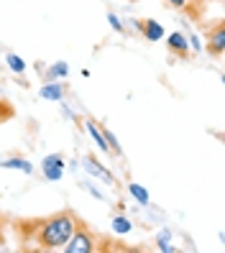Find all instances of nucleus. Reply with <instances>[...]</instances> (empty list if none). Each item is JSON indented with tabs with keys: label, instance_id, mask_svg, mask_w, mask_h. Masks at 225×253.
<instances>
[{
	"label": "nucleus",
	"instance_id": "1",
	"mask_svg": "<svg viewBox=\"0 0 225 253\" xmlns=\"http://www.w3.org/2000/svg\"><path fill=\"white\" fill-rule=\"evenodd\" d=\"M16 233L18 251H62L69 235L74 233L77 225V215L72 210H56L46 217H16L8 222Z\"/></svg>",
	"mask_w": 225,
	"mask_h": 253
},
{
	"label": "nucleus",
	"instance_id": "2",
	"mask_svg": "<svg viewBox=\"0 0 225 253\" xmlns=\"http://www.w3.org/2000/svg\"><path fill=\"white\" fill-rule=\"evenodd\" d=\"M62 251L64 253H100L102 251V235H97L82 217H77L74 233L69 235V241L64 243Z\"/></svg>",
	"mask_w": 225,
	"mask_h": 253
},
{
	"label": "nucleus",
	"instance_id": "3",
	"mask_svg": "<svg viewBox=\"0 0 225 253\" xmlns=\"http://www.w3.org/2000/svg\"><path fill=\"white\" fill-rule=\"evenodd\" d=\"M205 39H207L205 51L213 59H220L225 54V18H218L215 23H210L205 31Z\"/></svg>",
	"mask_w": 225,
	"mask_h": 253
},
{
	"label": "nucleus",
	"instance_id": "4",
	"mask_svg": "<svg viewBox=\"0 0 225 253\" xmlns=\"http://www.w3.org/2000/svg\"><path fill=\"white\" fill-rule=\"evenodd\" d=\"M41 171H44V179L59 182L64 176V154H49V156H44Z\"/></svg>",
	"mask_w": 225,
	"mask_h": 253
},
{
	"label": "nucleus",
	"instance_id": "5",
	"mask_svg": "<svg viewBox=\"0 0 225 253\" xmlns=\"http://www.w3.org/2000/svg\"><path fill=\"white\" fill-rule=\"evenodd\" d=\"M82 167H85V171H87V174H92V176H100V179H105V184H115L113 171H110V169H105L102 164L92 156V154H87V156L82 159Z\"/></svg>",
	"mask_w": 225,
	"mask_h": 253
},
{
	"label": "nucleus",
	"instance_id": "6",
	"mask_svg": "<svg viewBox=\"0 0 225 253\" xmlns=\"http://www.w3.org/2000/svg\"><path fill=\"white\" fill-rule=\"evenodd\" d=\"M167 49H169V54H174V56H179V59H187V56H189L187 36H184V34H179V31L169 34V36H167Z\"/></svg>",
	"mask_w": 225,
	"mask_h": 253
},
{
	"label": "nucleus",
	"instance_id": "7",
	"mask_svg": "<svg viewBox=\"0 0 225 253\" xmlns=\"http://www.w3.org/2000/svg\"><path fill=\"white\" fill-rule=\"evenodd\" d=\"M136 26L141 28V34H143V39H146V41H159V39H164V26H161V23H156V21H151V18L138 21Z\"/></svg>",
	"mask_w": 225,
	"mask_h": 253
},
{
	"label": "nucleus",
	"instance_id": "8",
	"mask_svg": "<svg viewBox=\"0 0 225 253\" xmlns=\"http://www.w3.org/2000/svg\"><path fill=\"white\" fill-rule=\"evenodd\" d=\"M0 167L3 169H16V171H23V174H31L34 171V164L23 159V156H13V159H3L0 161Z\"/></svg>",
	"mask_w": 225,
	"mask_h": 253
},
{
	"label": "nucleus",
	"instance_id": "9",
	"mask_svg": "<svg viewBox=\"0 0 225 253\" xmlns=\"http://www.w3.org/2000/svg\"><path fill=\"white\" fill-rule=\"evenodd\" d=\"M100 128V133H102V138H105V143H108V148H110V154L113 156H123V148H121V141L115 138V133L108 128V126H97Z\"/></svg>",
	"mask_w": 225,
	"mask_h": 253
},
{
	"label": "nucleus",
	"instance_id": "10",
	"mask_svg": "<svg viewBox=\"0 0 225 253\" xmlns=\"http://www.w3.org/2000/svg\"><path fill=\"white\" fill-rule=\"evenodd\" d=\"M67 92V87L64 84H59V82H46L41 87V97L44 100H62Z\"/></svg>",
	"mask_w": 225,
	"mask_h": 253
},
{
	"label": "nucleus",
	"instance_id": "11",
	"mask_svg": "<svg viewBox=\"0 0 225 253\" xmlns=\"http://www.w3.org/2000/svg\"><path fill=\"white\" fill-rule=\"evenodd\" d=\"M87 130H90V136H92V141L97 143L100 151L102 154H110V148H108V143H105V138H102V133H100V128H97L95 121H87Z\"/></svg>",
	"mask_w": 225,
	"mask_h": 253
},
{
	"label": "nucleus",
	"instance_id": "12",
	"mask_svg": "<svg viewBox=\"0 0 225 253\" xmlns=\"http://www.w3.org/2000/svg\"><path fill=\"white\" fill-rule=\"evenodd\" d=\"M67 74H69V67H67L64 62H54V64L49 67V72H46V80H49V82H54V80L67 77Z\"/></svg>",
	"mask_w": 225,
	"mask_h": 253
},
{
	"label": "nucleus",
	"instance_id": "13",
	"mask_svg": "<svg viewBox=\"0 0 225 253\" xmlns=\"http://www.w3.org/2000/svg\"><path fill=\"white\" fill-rule=\"evenodd\" d=\"M128 192H131V197L136 200V202H141V205H148V189L146 187H141V184H136V182H131L128 184Z\"/></svg>",
	"mask_w": 225,
	"mask_h": 253
},
{
	"label": "nucleus",
	"instance_id": "14",
	"mask_svg": "<svg viewBox=\"0 0 225 253\" xmlns=\"http://www.w3.org/2000/svg\"><path fill=\"white\" fill-rule=\"evenodd\" d=\"M16 118V108H13V102H8L5 97H0V123H8Z\"/></svg>",
	"mask_w": 225,
	"mask_h": 253
},
{
	"label": "nucleus",
	"instance_id": "15",
	"mask_svg": "<svg viewBox=\"0 0 225 253\" xmlns=\"http://www.w3.org/2000/svg\"><path fill=\"white\" fill-rule=\"evenodd\" d=\"M131 220L126 217V215H118V217H113V230L118 233V235H126V233H131Z\"/></svg>",
	"mask_w": 225,
	"mask_h": 253
},
{
	"label": "nucleus",
	"instance_id": "16",
	"mask_svg": "<svg viewBox=\"0 0 225 253\" xmlns=\"http://www.w3.org/2000/svg\"><path fill=\"white\" fill-rule=\"evenodd\" d=\"M5 62H8V67L16 72V74H23L26 72V62H23L18 54H5Z\"/></svg>",
	"mask_w": 225,
	"mask_h": 253
},
{
	"label": "nucleus",
	"instance_id": "17",
	"mask_svg": "<svg viewBox=\"0 0 225 253\" xmlns=\"http://www.w3.org/2000/svg\"><path fill=\"white\" fill-rule=\"evenodd\" d=\"M5 230H8V217L3 215V210H0V251H3V248H5V243H8Z\"/></svg>",
	"mask_w": 225,
	"mask_h": 253
},
{
	"label": "nucleus",
	"instance_id": "18",
	"mask_svg": "<svg viewBox=\"0 0 225 253\" xmlns=\"http://www.w3.org/2000/svg\"><path fill=\"white\" fill-rule=\"evenodd\" d=\"M108 23H110V28L115 34H126V26L121 23V18H118L115 13H108Z\"/></svg>",
	"mask_w": 225,
	"mask_h": 253
},
{
	"label": "nucleus",
	"instance_id": "19",
	"mask_svg": "<svg viewBox=\"0 0 225 253\" xmlns=\"http://www.w3.org/2000/svg\"><path fill=\"white\" fill-rule=\"evenodd\" d=\"M167 3H169L172 8H184V5H187V0H167Z\"/></svg>",
	"mask_w": 225,
	"mask_h": 253
},
{
	"label": "nucleus",
	"instance_id": "20",
	"mask_svg": "<svg viewBox=\"0 0 225 253\" xmlns=\"http://www.w3.org/2000/svg\"><path fill=\"white\" fill-rule=\"evenodd\" d=\"M194 3H202L205 5V3H210V0H187V5H194ZM215 3H220V0H215Z\"/></svg>",
	"mask_w": 225,
	"mask_h": 253
}]
</instances>
